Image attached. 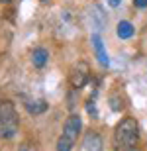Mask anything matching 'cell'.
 Returning <instances> with one entry per match:
<instances>
[{
	"label": "cell",
	"instance_id": "obj_1",
	"mask_svg": "<svg viewBox=\"0 0 147 151\" xmlns=\"http://www.w3.org/2000/svg\"><path fill=\"white\" fill-rule=\"evenodd\" d=\"M114 149L139 151V124L133 118H122L114 128Z\"/></svg>",
	"mask_w": 147,
	"mask_h": 151
},
{
	"label": "cell",
	"instance_id": "obj_2",
	"mask_svg": "<svg viewBox=\"0 0 147 151\" xmlns=\"http://www.w3.org/2000/svg\"><path fill=\"white\" fill-rule=\"evenodd\" d=\"M18 112L16 106L10 100H0V137L2 139H12L18 134Z\"/></svg>",
	"mask_w": 147,
	"mask_h": 151
},
{
	"label": "cell",
	"instance_id": "obj_3",
	"mask_svg": "<svg viewBox=\"0 0 147 151\" xmlns=\"http://www.w3.org/2000/svg\"><path fill=\"white\" fill-rule=\"evenodd\" d=\"M88 77H90V65L86 61H77L69 73V84L75 90H79L88 83Z\"/></svg>",
	"mask_w": 147,
	"mask_h": 151
},
{
	"label": "cell",
	"instance_id": "obj_4",
	"mask_svg": "<svg viewBox=\"0 0 147 151\" xmlns=\"http://www.w3.org/2000/svg\"><path fill=\"white\" fill-rule=\"evenodd\" d=\"M80 132H82V120H80L79 114H71L65 122V128H63V135L69 137L71 141H77L79 139Z\"/></svg>",
	"mask_w": 147,
	"mask_h": 151
},
{
	"label": "cell",
	"instance_id": "obj_5",
	"mask_svg": "<svg viewBox=\"0 0 147 151\" xmlns=\"http://www.w3.org/2000/svg\"><path fill=\"white\" fill-rule=\"evenodd\" d=\"M82 147L85 151H102L104 143H102V135L98 132H86L85 134V139H82Z\"/></svg>",
	"mask_w": 147,
	"mask_h": 151
},
{
	"label": "cell",
	"instance_id": "obj_6",
	"mask_svg": "<svg viewBox=\"0 0 147 151\" xmlns=\"http://www.w3.org/2000/svg\"><path fill=\"white\" fill-rule=\"evenodd\" d=\"M47 57H49V53H47L43 47H37V49L32 51V63H34V67L37 69H43L47 63Z\"/></svg>",
	"mask_w": 147,
	"mask_h": 151
},
{
	"label": "cell",
	"instance_id": "obj_7",
	"mask_svg": "<svg viewBox=\"0 0 147 151\" xmlns=\"http://www.w3.org/2000/svg\"><path fill=\"white\" fill-rule=\"evenodd\" d=\"M26 110L32 116H39L47 110V102L45 100H26Z\"/></svg>",
	"mask_w": 147,
	"mask_h": 151
},
{
	"label": "cell",
	"instance_id": "obj_8",
	"mask_svg": "<svg viewBox=\"0 0 147 151\" xmlns=\"http://www.w3.org/2000/svg\"><path fill=\"white\" fill-rule=\"evenodd\" d=\"M92 45H94V49H96V55L98 59H100V63L104 65V67H108V55H106V49H104V45H102V39L100 35H92Z\"/></svg>",
	"mask_w": 147,
	"mask_h": 151
},
{
	"label": "cell",
	"instance_id": "obj_9",
	"mask_svg": "<svg viewBox=\"0 0 147 151\" xmlns=\"http://www.w3.org/2000/svg\"><path fill=\"white\" fill-rule=\"evenodd\" d=\"M133 26H131V22H128V20H122V22L118 24V37L120 39H130L131 35H133Z\"/></svg>",
	"mask_w": 147,
	"mask_h": 151
},
{
	"label": "cell",
	"instance_id": "obj_10",
	"mask_svg": "<svg viewBox=\"0 0 147 151\" xmlns=\"http://www.w3.org/2000/svg\"><path fill=\"white\" fill-rule=\"evenodd\" d=\"M75 145V141H71L69 137H65V135H61L59 139H57V151H71Z\"/></svg>",
	"mask_w": 147,
	"mask_h": 151
},
{
	"label": "cell",
	"instance_id": "obj_11",
	"mask_svg": "<svg viewBox=\"0 0 147 151\" xmlns=\"http://www.w3.org/2000/svg\"><path fill=\"white\" fill-rule=\"evenodd\" d=\"M110 108L112 110H122L124 108V100H122V96H118V94H110Z\"/></svg>",
	"mask_w": 147,
	"mask_h": 151
},
{
	"label": "cell",
	"instance_id": "obj_12",
	"mask_svg": "<svg viewBox=\"0 0 147 151\" xmlns=\"http://www.w3.org/2000/svg\"><path fill=\"white\" fill-rule=\"evenodd\" d=\"M133 4L137 8H147V0H133Z\"/></svg>",
	"mask_w": 147,
	"mask_h": 151
},
{
	"label": "cell",
	"instance_id": "obj_13",
	"mask_svg": "<svg viewBox=\"0 0 147 151\" xmlns=\"http://www.w3.org/2000/svg\"><path fill=\"white\" fill-rule=\"evenodd\" d=\"M120 2H122V0H110V6L116 8V6H120Z\"/></svg>",
	"mask_w": 147,
	"mask_h": 151
},
{
	"label": "cell",
	"instance_id": "obj_14",
	"mask_svg": "<svg viewBox=\"0 0 147 151\" xmlns=\"http://www.w3.org/2000/svg\"><path fill=\"white\" fill-rule=\"evenodd\" d=\"M41 2H45V0H41Z\"/></svg>",
	"mask_w": 147,
	"mask_h": 151
}]
</instances>
